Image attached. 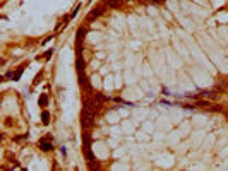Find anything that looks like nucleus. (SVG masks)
Instances as JSON below:
<instances>
[{
	"label": "nucleus",
	"instance_id": "obj_3",
	"mask_svg": "<svg viewBox=\"0 0 228 171\" xmlns=\"http://www.w3.org/2000/svg\"><path fill=\"white\" fill-rule=\"evenodd\" d=\"M103 14V7H96L95 10H91L89 14H88V21H93V19H96V17H99Z\"/></svg>",
	"mask_w": 228,
	"mask_h": 171
},
{
	"label": "nucleus",
	"instance_id": "obj_2",
	"mask_svg": "<svg viewBox=\"0 0 228 171\" xmlns=\"http://www.w3.org/2000/svg\"><path fill=\"white\" fill-rule=\"evenodd\" d=\"M197 96L199 98H207V99H218L219 93H216V91H199Z\"/></svg>",
	"mask_w": 228,
	"mask_h": 171
},
{
	"label": "nucleus",
	"instance_id": "obj_6",
	"mask_svg": "<svg viewBox=\"0 0 228 171\" xmlns=\"http://www.w3.org/2000/svg\"><path fill=\"white\" fill-rule=\"evenodd\" d=\"M84 36H86V27H79L77 29V41L81 43L82 39H84Z\"/></svg>",
	"mask_w": 228,
	"mask_h": 171
},
{
	"label": "nucleus",
	"instance_id": "obj_12",
	"mask_svg": "<svg viewBox=\"0 0 228 171\" xmlns=\"http://www.w3.org/2000/svg\"><path fill=\"white\" fill-rule=\"evenodd\" d=\"M149 2H153V4H163V2H166V0H149Z\"/></svg>",
	"mask_w": 228,
	"mask_h": 171
},
{
	"label": "nucleus",
	"instance_id": "obj_10",
	"mask_svg": "<svg viewBox=\"0 0 228 171\" xmlns=\"http://www.w3.org/2000/svg\"><path fill=\"white\" fill-rule=\"evenodd\" d=\"M48 104V96L47 94H41L39 96V106H47Z\"/></svg>",
	"mask_w": 228,
	"mask_h": 171
},
{
	"label": "nucleus",
	"instance_id": "obj_7",
	"mask_svg": "<svg viewBox=\"0 0 228 171\" xmlns=\"http://www.w3.org/2000/svg\"><path fill=\"white\" fill-rule=\"evenodd\" d=\"M41 122H43V125L50 123V113H48V111H43V113H41Z\"/></svg>",
	"mask_w": 228,
	"mask_h": 171
},
{
	"label": "nucleus",
	"instance_id": "obj_14",
	"mask_svg": "<svg viewBox=\"0 0 228 171\" xmlns=\"http://www.w3.org/2000/svg\"><path fill=\"white\" fill-rule=\"evenodd\" d=\"M226 118H228V111H226Z\"/></svg>",
	"mask_w": 228,
	"mask_h": 171
},
{
	"label": "nucleus",
	"instance_id": "obj_1",
	"mask_svg": "<svg viewBox=\"0 0 228 171\" xmlns=\"http://www.w3.org/2000/svg\"><path fill=\"white\" fill-rule=\"evenodd\" d=\"M95 111L89 110V108H82V113H81V125L82 128L86 130V128H89L91 125H95Z\"/></svg>",
	"mask_w": 228,
	"mask_h": 171
},
{
	"label": "nucleus",
	"instance_id": "obj_4",
	"mask_svg": "<svg viewBox=\"0 0 228 171\" xmlns=\"http://www.w3.org/2000/svg\"><path fill=\"white\" fill-rule=\"evenodd\" d=\"M122 4H124V0H105V5H108L112 9H118Z\"/></svg>",
	"mask_w": 228,
	"mask_h": 171
},
{
	"label": "nucleus",
	"instance_id": "obj_9",
	"mask_svg": "<svg viewBox=\"0 0 228 171\" xmlns=\"http://www.w3.org/2000/svg\"><path fill=\"white\" fill-rule=\"evenodd\" d=\"M77 72L79 74L84 72V60H82L81 56H77Z\"/></svg>",
	"mask_w": 228,
	"mask_h": 171
},
{
	"label": "nucleus",
	"instance_id": "obj_13",
	"mask_svg": "<svg viewBox=\"0 0 228 171\" xmlns=\"http://www.w3.org/2000/svg\"><path fill=\"white\" fill-rule=\"evenodd\" d=\"M52 51H53V50L47 51V53H45V58H50V56H52Z\"/></svg>",
	"mask_w": 228,
	"mask_h": 171
},
{
	"label": "nucleus",
	"instance_id": "obj_11",
	"mask_svg": "<svg viewBox=\"0 0 228 171\" xmlns=\"http://www.w3.org/2000/svg\"><path fill=\"white\" fill-rule=\"evenodd\" d=\"M196 104H197V106H201V108H209V103H207V101H197Z\"/></svg>",
	"mask_w": 228,
	"mask_h": 171
},
{
	"label": "nucleus",
	"instance_id": "obj_5",
	"mask_svg": "<svg viewBox=\"0 0 228 171\" xmlns=\"http://www.w3.org/2000/svg\"><path fill=\"white\" fill-rule=\"evenodd\" d=\"M39 147H41V151H50L53 145L50 144V140H48V139H41V140H39Z\"/></svg>",
	"mask_w": 228,
	"mask_h": 171
},
{
	"label": "nucleus",
	"instance_id": "obj_8",
	"mask_svg": "<svg viewBox=\"0 0 228 171\" xmlns=\"http://www.w3.org/2000/svg\"><path fill=\"white\" fill-rule=\"evenodd\" d=\"M22 72H24V65H22V67H19L17 70L14 72V81H19V79H21V75H22Z\"/></svg>",
	"mask_w": 228,
	"mask_h": 171
}]
</instances>
